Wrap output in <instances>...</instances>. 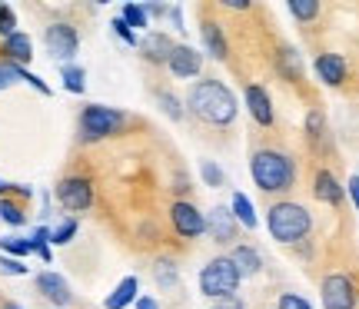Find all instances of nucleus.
<instances>
[{
    "mask_svg": "<svg viewBox=\"0 0 359 309\" xmlns=\"http://www.w3.org/2000/svg\"><path fill=\"white\" fill-rule=\"evenodd\" d=\"M187 110L210 127H230L240 114L236 97L223 80H196L187 90Z\"/></svg>",
    "mask_w": 359,
    "mask_h": 309,
    "instance_id": "obj_1",
    "label": "nucleus"
},
{
    "mask_svg": "<svg viewBox=\"0 0 359 309\" xmlns=\"http://www.w3.org/2000/svg\"><path fill=\"white\" fill-rule=\"evenodd\" d=\"M250 177L263 193H283V190H293L296 163L280 150H257L250 156Z\"/></svg>",
    "mask_w": 359,
    "mask_h": 309,
    "instance_id": "obj_2",
    "label": "nucleus"
},
{
    "mask_svg": "<svg viewBox=\"0 0 359 309\" xmlns=\"http://www.w3.org/2000/svg\"><path fill=\"white\" fill-rule=\"evenodd\" d=\"M266 230L276 243H299V240H306L309 230H313V217H309L306 206L283 200V203L269 206Z\"/></svg>",
    "mask_w": 359,
    "mask_h": 309,
    "instance_id": "obj_3",
    "label": "nucleus"
},
{
    "mask_svg": "<svg viewBox=\"0 0 359 309\" xmlns=\"http://www.w3.org/2000/svg\"><path fill=\"white\" fill-rule=\"evenodd\" d=\"M127 123V114L116 110V107H107V103H90L80 110V120H77V133H80V143H97V140H107L120 133Z\"/></svg>",
    "mask_w": 359,
    "mask_h": 309,
    "instance_id": "obj_4",
    "label": "nucleus"
},
{
    "mask_svg": "<svg viewBox=\"0 0 359 309\" xmlns=\"http://www.w3.org/2000/svg\"><path fill=\"white\" fill-rule=\"evenodd\" d=\"M243 283L240 270L233 266L230 256H217L210 259L200 273V293L210 299H223V296H236V289Z\"/></svg>",
    "mask_w": 359,
    "mask_h": 309,
    "instance_id": "obj_5",
    "label": "nucleus"
},
{
    "mask_svg": "<svg viewBox=\"0 0 359 309\" xmlns=\"http://www.w3.org/2000/svg\"><path fill=\"white\" fill-rule=\"evenodd\" d=\"M43 43H47V53H50L57 64L64 67L70 64L80 50V37H77V27L67 24V20H57L43 30Z\"/></svg>",
    "mask_w": 359,
    "mask_h": 309,
    "instance_id": "obj_6",
    "label": "nucleus"
},
{
    "mask_svg": "<svg viewBox=\"0 0 359 309\" xmlns=\"http://www.w3.org/2000/svg\"><path fill=\"white\" fill-rule=\"evenodd\" d=\"M57 203L64 206L67 213H83L93 206V183L87 177H64V180L57 183Z\"/></svg>",
    "mask_w": 359,
    "mask_h": 309,
    "instance_id": "obj_7",
    "label": "nucleus"
},
{
    "mask_svg": "<svg viewBox=\"0 0 359 309\" xmlns=\"http://www.w3.org/2000/svg\"><path fill=\"white\" fill-rule=\"evenodd\" d=\"M320 299H323V309H356L359 293H356V286H353L349 276L330 273L320 286Z\"/></svg>",
    "mask_w": 359,
    "mask_h": 309,
    "instance_id": "obj_8",
    "label": "nucleus"
},
{
    "mask_svg": "<svg viewBox=\"0 0 359 309\" xmlns=\"http://www.w3.org/2000/svg\"><path fill=\"white\" fill-rule=\"evenodd\" d=\"M170 223H173L177 236H183V240H196V236L206 233V217L187 200H177L170 206Z\"/></svg>",
    "mask_w": 359,
    "mask_h": 309,
    "instance_id": "obj_9",
    "label": "nucleus"
},
{
    "mask_svg": "<svg viewBox=\"0 0 359 309\" xmlns=\"http://www.w3.org/2000/svg\"><path fill=\"white\" fill-rule=\"evenodd\" d=\"M206 233L213 236V243H223V246L236 240L240 223H236L230 206H213V210H210V217H206Z\"/></svg>",
    "mask_w": 359,
    "mask_h": 309,
    "instance_id": "obj_10",
    "label": "nucleus"
},
{
    "mask_svg": "<svg viewBox=\"0 0 359 309\" xmlns=\"http://www.w3.org/2000/svg\"><path fill=\"white\" fill-rule=\"evenodd\" d=\"M243 103H246V110H250V116H253V123H259V127H273L276 114H273V100H269L266 87H259V83H246Z\"/></svg>",
    "mask_w": 359,
    "mask_h": 309,
    "instance_id": "obj_11",
    "label": "nucleus"
},
{
    "mask_svg": "<svg viewBox=\"0 0 359 309\" xmlns=\"http://www.w3.org/2000/svg\"><path fill=\"white\" fill-rule=\"evenodd\" d=\"M167 67L177 80H193V77H200V70H203V57L193 50V47H187V43H177L173 53H170Z\"/></svg>",
    "mask_w": 359,
    "mask_h": 309,
    "instance_id": "obj_12",
    "label": "nucleus"
},
{
    "mask_svg": "<svg viewBox=\"0 0 359 309\" xmlns=\"http://www.w3.org/2000/svg\"><path fill=\"white\" fill-rule=\"evenodd\" d=\"M37 289H40V296L43 299H50L53 309H64L70 306V299H74V293H70V283H67L60 273H53V270H43L37 276Z\"/></svg>",
    "mask_w": 359,
    "mask_h": 309,
    "instance_id": "obj_13",
    "label": "nucleus"
},
{
    "mask_svg": "<svg viewBox=\"0 0 359 309\" xmlns=\"http://www.w3.org/2000/svg\"><path fill=\"white\" fill-rule=\"evenodd\" d=\"M173 47H177V43H173L167 34H160V30H150L147 37H140V53H143V60H147V64L167 67Z\"/></svg>",
    "mask_w": 359,
    "mask_h": 309,
    "instance_id": "obj_14",
    "label": "nucleus"
},
{
    "mask_svg": "<svg viewBox=\"0 0 359 309\" xmlns=\"http://www.w3.org/2000/svg\"><path fill=\"white\" fill-rule=\"evenodd\" d=\"M313 70H316V77H320L326 87H339V83L346 80V60H343L339 53H320V57L313 60Z\"/></svg>",
    "mask_w": 359,
    "mask_h": 309,
    "instance_id": "obj_15",
    "label": "nucleus"
},
{
    "mask_svg": "<svg viewBox=\"0 0 359 309\" xmlns=\"http://www.w3.org/2000/svg\"><path fill=\"white\" fill-rule=\"evenodd\" d=\"M0 53H4V60H11L17 67H27L34 60V40L27 37L24 30H17V34H11V37L0 43Z\"/></svg>",
    "mask_w": 359,
    "mask_h": 309,
    "instance_id": "obj_16",
    "label": "nucleus"
},
{
    "mask_svg": "<svg viewBox=\"0 0 359 309\" xmlns=\"http://www.w3.org/2000/svg\"><path fill=\"white\" fill-rule=\"evenodd\" d=\"M200 40H203V50L213 57V60H226L230 53V43L223 37V27L217 20H200Z\"/></svg>",
    "mask_w": 359,
    "mask_h": 309,
    "instance_id": "obj_17",
    "label": "nucleus"
},
{
    "mask_svg": "<svg viewBox=\"0 0 359 309\" xmlns=\"http://www.w3.org/2000/svg\"><path fill=\"white\" fill-rule=\"evenodd\" d=\"M313 193H316L320 203L339 206L343 203V196H346V186H339V180H336L330 170H320V173H316V180H313Z\"/></svg>",
    "mask_w": 359,
    "mask_h": 309,
    "instance_id": "obj_18",
    "label": "nucleus"
},
{
    "mask_svg": "<svg viewBox=\"0 0 359 309\" xmlns=\"http://www.w3.org/2000/svg\"><path fill=\"white\" fill-rule=\"evenodd\" d=\"M140 299V280L137 276H123L120 283L114 286V293L103 299V309H127Z\"/></svg>",
    "mask_w": 359,
    "mask_h": 309,
    "instance_id": "obj_19",
    "label": "nucleus"
},
{
    "mask_svg": "<svg viewBox=\"0 0 359 309\" xmlns=\"http://www.w3.org/2000/svg\"><path fill=\"white\" fill-rule=\"evenodd\" d=\"M230 259H233V266L240 270L243 280H250V276H257V273L263 270V256H259L253 246H233Z\"/></svg>",
    "mask_w": 359,
    "mask_h": 309,
    "instance_id": "obj_20",
    "label": "nucleus"
},
{
    "mask_svg": "<svg viewBox=\"0 0 359 309\" xmlns=\"http://www.w3.org/2000/svg\"><path fill=\"white\" fill-rule=\"evenodd\" d=\"M230 210H233V217H236V223H240L243 230H257L259 226L257 210H253V203H250V196L246 193H233L230 196Z\"/></svg>",
    "mask_w": 359,
    "mask_h": 309,
    "instance_id": "obj_21",
    "label": "nucleus"
},
{
    "mask_svg": "<svg viewBox=\"0 0 359 309\" xmlns=\"http://www.w3.org/2000/svg\"><path fill=\"white\" fill-rule=\"evenodd\" d=\"M60 83H64L67 93H87V70L77 64H64L60 67Z\"/></svg>",
    "mask_w": 359,
    "mask_h": 309,
    "instance_id": "obj_22",
    "label": "nucleus"
},
{
    "mask_svg": "<svg viewBox=\"0 0 359 309\" xmlns=\"http://www.w3.org/2000/svg\"><path fill=\"white\" fill-rule=\"evenodd\" d=\"M276 67H280V74L286 80L303 77V60H299V53H296L293 47H280V53H276Z\"/></svg>",
    "mask_w": 359,
    "mask_h": 309,
    "instance_id": "obj_23",
    "label": "nucleus"
},
{
    "mask_svg": "<svg viewBox=\"0 0 359 309\" xmlns=\"http://www.w3.org/2000/svg\"><path fill=\"white\" fill-rule=\"evenodd\" d=\"M120 20L137 34V30H147L150 27V17H147V11H143V4H123V11H120Z\"/></svg>",
    "mask_w": 359,
    "mask_h": 309,
    "instance_id": "obj_24",
    "label": "nucleus"
},
{
    "mask_svg": "<svg viewBox=\"0 0 359 309\" xmlns=\"http://www.w3.org/2000/svg\"><path fill=\"white\" fill-rule=\"evenodd\" d=\"M0 253L11 259H24V256H30L34 249H30V240H27V236H0Z\"/></svg>",
    "mask_w": 359,
    "mask_h": 309,
    "instance_id": "obj_25",
    "label": "nucleus"
},
{
    "mask_svg": "<svg viewBox=\"0 0 359 309\" xmlns=\"http://www.w3.org/2000/svg\"><path fill=\"white\" fill-rule=\"evenodd\" d=\"M154 276H156V283L163 286V289H180V270H177V263H170V259H156Z\"/></svg>",
    "mask_w": 359,
    "mask_h": 309,
    "instance_id": "obj_26",
    "label": "nucleus"
},
{
    "mask_svg": "<svg viewBox=\"0 0 359 309\" xmlns=\"http://www.w3.org/2000/svg\"><path fill=\"white\" fill-rule=\"evenodd\" d=\"M286 11L293 13V20H299V24H313L320 17V4L316 0H290Z\"/></svg>",
    "mask_w": 359,
    "mask_h": 309,
    "instance_id": "obj_27",
    "label": "nucleus"
},
{
    "mask_svg": "<svg viewBox=\"0 0 359 309\" xmlns=\"http://www.w3.org/2000/svg\"><path fill=\"white\" fill-rule=\"evenodd\" d=\"M77 230H80V223L74 217H67V219H60L57 226L50 230V243L53 246H67V243H74V236H77Z\"/></svg>",
    "mask_w": 359,
    "mask_h": 309,
    "instance_id": "obj_28",
    "label": "nucleus"
},
{
    "mask_svg": "<svg viewBox=\"0 0 359 309\" xmlns=\"http://www.w3.org/2000/svg\"><path fill=\"white\" fill-rule=\"evenodd\" d=\"M27 240H30V249H34L43 263H50V259H53L50 256V226H37V230L30 233Z\"/></svg>",
    "mask_w": 359,
    "mask_h": 309,
    "instance_id": "obj_29",
    "label": "nucleus"
},
{
    "mask_svg": "<svg viewBox=\"0 0 359 309\" xmlns=\"http://www.w3.org/2000/svg\"><path fill=\"white\" fill-rule=\"evenodd\" d=\"M0 219H4L7 226H17V230H20V226L27 223L24 210H20V206L13 203V200H7V196H0Z\"/></svg>",
    "mask_w": 359,
    "mask_h": 309,
    "instance_id": "obj_30",
    "label": "nucleus"
},
{
    "mask_svg": "<svg viewBox=\"0 0 359 309\" xmlns=\"http://www.w3.org/2000/svg\"><path fill=\"white\" fill-rule=\"evenodd\" d=\"M156 103H160V110H163L170 120H183V114H187V110H183V103H180L170 90H156Z\"/></svg>",
    "mask_w": 359,
    "mask_h": 309,
    "instance_id": "obj_31",
    "label": "nucleus"
},
{
    "mask_svg": "<svg viewBox=\"0 0 359 309\" xmlns=\"http://www.w3.org/2000/svg\"><path fill=\"white\" fill-rule=\"evenodd\" d=\"M200 173H203V183L213 186V190L223 186V180H226V177H223V167H219L217 160H203V163H200Z\"/></svg>",
    "mask_w": 359,
    "mask_h": 309,
    "instance_id": "obj_32",
    "label": "nucleus"
},
{
    "mask_svg": "<svg viewBox=\"0 0 359 309\" xmlns=\"http://www.w3.org/2000/svg\"><path fill=\"white\" fill-rule=\"evenodd\" d=\"M11 34H17V13H13L11 4H4V0H0V37L7 40Z\"/></svg>",
    "mask_w": 359,
    "mask_h": 309,
    "instance_id": "obj_33",
    "label": "nucleus"
},
{
    "mask_svg": "<svg viewBox=\"0 0 359 309\" xmlns=\"http://www.w3.org/2000/svg\"><path fill=\"white\" fill-rule=\"evenodd\" d=\"M20 74H24V67L11 64V60H0V90H7L13 83H20Z\"/></svg>",
    "mask_w": 359,
    "mask_h": 309,
    "instance_id": "obj_34",
    "label": "nucleus"
},
{
    "mask_svg": "<svg viewBox=\"0 0 359 309\" xmlns=\"http://www.w3.org/2000/svg\"><path fill=\"white\" fill-rule=\"evenodd\" d=\"M306 133H309V140L313 143H320L323 137H326V120H323L320 110H313V114L306 116Z\"/></svg>",
    "mask_w": 359,
    "mask_h": 309,
    "instance_id": "obj_35",
    "label": "nucleus"
},
{
    "mask_svg": "<svg viewBox=\"0 0 359 309\" xmlns=\"http://www.w3.org/2000/svg\"><path fill=\"white\" fill-rule=\"evenodd\" d=\"M110 27H114V34L123 40L127 47H140V37H137V34H133V30H130V27L120 20V17H114V24H110Z\"/></svg>",
    "mask_w": 359,
    "mask_h": 309,
    "instance_id": "obj_36",
    "label": "nucleus"
},
{
    "mask_svg": "<svg viewBox=\"0 0 359 309\" xmlns=\"http://www.w3.org/2000/svg\"><path fill=\"white\" fill-rule=\"evenodd\" d=\"M276 309H313V306H309V299L296 296V293H283V296L276 299Z\"/></svg>",
    "mask_w": 359,
    "mask_h": 309,
    "instance_id": "obj_37",
    "label": "nucleus"
},
{
    "mask_svg": "<svg viewBox=\"0 0 359 309\" xmlns=\"http://www.w3.org/2000/svg\"><path fill=\"white\" fill-rule=\"evenodd\" d=\"M0 273H7V276H27V266L20 259H11L0 253Z\"/></svg>",
    "mask_w": 359,
    "mask_h": 309,
    "instance_id": "obj_38",
    "label": "nucleus"
},
{
    "mask_svg": "<svg viewBox=\"0 0 359 309\" xmlns=\"http://www.w3.org/2000/svg\"><path fill=\"white\" fill-rule=\"evenodd\" d=\"M20 80H24V83H30V87H34L37 93H43V97H50V87H47V83H43V80L37 77V74H30L27 67H24V74H20Z\"/></svg>",
    "mask_w": 359,
    "mask_h": 309,
    "instance_id": "obj_39",
    "label": "nucleus"
},
{
    "mask_svg": "<svg viewBox=\"0 0 359 309\" xmlns=\"http://www.w3.org/2000/svg\"><path fill=\"white\" fill-rule=\"evenodd\" d=\"M213 309H246V306L240 296H223V299H213Z\"/></svg>",
    "mask_w": 359,
    "mask_h": 309,
    "instance_id": "obj_40",
    "label": "nucleus"
},
{
    "mask_svg": "<svg viewBox=\"0 0 359 309\" xmlns=\"http://www.w3.org/2000/svg\"><path fill=\"white\" fill-rule=\"evenodd\" d=\"M143 11H147V17H167V4H143Z\"/></svg>",
    "mask_w": 359,
    "mask_h": 309,
    "instance_id": "obj_41",
    "label": "nucleus"
},
{
    "mask_svg": "<svg viewBox=\"0 0 359 309\" xmlns=\"http://www.w3.org/2000/svg\"><path fill=\"white\" fill-rule=\"evenodd\" d=\"M346 193H349V200H353V206H356V210H359V173H356V177H353V180L346 183Z\"/></svg>",
    "mask_w": 359,
    "mask_h": 309,
    "instance_id": "obj_42",
    "label": "nucleus"
},
{
    "mask_svg": "<svg viewBox=\"0 0 359 309\" xmlns=\"http://www.w3.org/2000/svg\"><path fill=\"white\" fill-rule=\"evenodd\" d=\"M167 17H170V24L177 27V30H183V11H180V7H170Z\"/></svg>",
    "mask_w": 359,
    "mask_h": 309,
    "instance_id": "obj_43",
    "label": "nucleus"
},
{
    "mask_svg": "<svg viewBox=\"0 0 359 309\" xmlns=\"http://www.w3.org/2000/svg\"><path fill=\"white\" fill-rule=\"evenodd\" d=\"M133 309H160V303H156L154 296H140L137 303H133Z\"/></svg>",
    "mask_w": 359,
    "mask_h": 309,
    "instance_id": "obj_44",
    "label": "nucleus"
},
{
    "mask_svg": "<svg viewBox=\"0 0 359 309\" xmlns=\"http://www.w3.org/2000/svg\"><path fill=\"white\" fill-rule=\"evenodd\" d=\"M223 7H230V11H250V4L246 0H219Z\"/></svg>",
    "mask_w": 359,
    "mask_h": 309,
    "instance_id": "obj_45",
    "label": "nucleus"
},
{
    "mask_svg": "<svg viewBox=\"0 0 359 309\" xmlns=\"http://www.w3.org/2000/svg\"><path fill=\"white\" fill-rule=\"evenodd\" d=\"M11 190H13V183H4V180H0V196H4V193H11Z\"/></svg>",
    "mask_w": 359,
    "mask_h": 309,
    "instance_id": "obj_46",
    "label": "nucleus"
},
{
    "mask_svg": "<svg viewBox=\"0 0 359 309\" xmlns=\"http://www.w3.org/2000/svg\"><path fill=\"white\" fill-rule=\"evenodd\" d=\"M0 309H24V306H20V303H4Z\"/></svg>",
    "mask_w": 359,
    "mask_h": 309,
    "instance_id": "obj_47",
    "label": "nucleus"
}]
</instances>
